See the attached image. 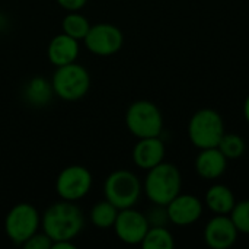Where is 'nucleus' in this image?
<instances>
[{"label": "nucleus", "mask_w": 249, "mask_h": 249, "mask_svg": "<svg viewBox=\"0 0 249 249\" xmlns=\"http://www.w3.org/2000/svg\"><path fill=\"white\" fill-rule=\"evenodd\" d=\"M85 228V216L74 201L61 200L53 203L41 214V231L53 242L73 241Z\"/></svg>", "instance_id": "obj_1"}, {"label": "nucleus", "mask_w": 249, "mask_h": 249, "mask_svg": "<svg viewBox=\"0 0 249 249\" xmlns=\"http://www.w3.org/2000/svg\"><path fill=\"white\" fill-rule=\"evenodd\" d=\"M146 172L143 193L152 204L168 206L182 191V175L177 165L163 160Z\"/></svg>", "instance_id": "obj_2"}, {"label": "nucleus", "mask_w": 249, "mask_h": 249, "mask_svg": "<svg viewBox=\"0 0 249 249\" xmlns=\"http://www.w3.org/2000/svg\"><path fill=\"white\" fill-rule=\"evenodd\" d=\"M187 133L190 142L197 149L217 147L226 133L223 117L213 108H201L190 118Z\"/></svg>", "instance_id": "obj_3"}, {"label": "nucleus", "mask_w": 249, "mask_h": 249, "mask_svg": "<svg viewBox=\"0 0 249 249\" xmlns=\"http://www.w3.org/2000/svg\"><path fill=\"white\" fill-rule=\"evenodd\" d=\"M54 95L66 102H76L86 96L90 89V74L79 63L55 67L51 79Z\"/></svg>", "instance_id": "obj_4"}, {"label": "nucleus", "mask_w": 249, "mask_h": 249, "mask_svg": "<svg viewBox=\"0 0 249 249\" xmlns=\"http://www.w3.org/2000/svg\"><path fill=\"white\" fill-rule=\"evenodd\" d=\"M143 193V184L139 177L128 169L111 172L104 182V196L118 210L134 207Z\"/></svg>", "instance_id": "obj_5"}, {"label": "nucleus", "mask_w": 249, "mask_h": 249, "mask_svg": "<svg viewBox=\"0 0 249 249\" xmlns=\"http://www.w3.org/2000/svg\"><path fill=\"white\" fill-rule=\"evenodd\" d=\"M125 125L137 139L158 137L163 131V115L152 101L139 99L127 108Z\"/></svg>", "instance_id": "obj_6"}, {"label": "nucleus", "mask_w": 249, "mask_h": 249, "mask_svg": "<svg viewBox=\"0 0 249 249\" xmlns=\"http://www.w3.org/2000/svg\"><path fill=\"white\" fill-rule=\"evenodd\" d=\"M38 231H41V213L34 204L18 203L7 212L4 233L13 245L22 247Z\"/></svg>", "instance_id": "obj_7"}, {"label": "nucleus", "mask_w": 249, "mask_h": 249, "mask_svg": "<svg viewBox=\"0 0 249 249\" xmlns=\"http://www.w3.org/2000/svg\"><path fill=\"white\" fill-rule=\"evenodd\" d=\"M93 184L92 172L82 165H70L61 169L55 179V193L61 200L79 201L85 198Z\"/></svg>", "instance_id": "obj_8"}, {"label": "nucleus", "mask_w": 249, "mask_h": 249, "mask_svg": "<svg viewBox=\"0 0 249 249\" xmlns=\"http://www.w3.org/2000/svg\"><path fill=\"white\" fill-rule=\"evenodd\" d=\"M86 50L99 57H109L117 54L124 44L123 31L114 23H95L90 25L86 36L83 38Z\"/></svg>", "instance_id": "obj_9"}, {"label": "nucleus", "mask_w": 249, "mask_h": 249, "mask_svg": "<svg viewBox=\"0 0 249 249\" xmlns=\"http://www.w3.org/2000/svg\"><path fill=\"white\" fill-rule=\"evenodd\" d=\"M149 228L150 225L146 214L136 210L134 207H128L118 212L112 229L121 242L127 245H140Z\"/></svg>", "instance_id": "obj_10"}, {"label": "nucleus", "mask_w": 249, "mask_h": 249, "mask_svg": "<svg viewBox=\"0 0 249 249\" xmlns=\"http://www.w3.org/2000/svg\"><path fill=\"white\" fill-rule=\"evenodd\" d=\"M239 236L233 220L229 214H214L204 226L203 238L209 248L229 249L232 248Z\"/></svg>", "instance_id": "obj_11"}, {"label": "nucleus", "mask_w": 249, "mask_h": 249, "mask_svg": "<svg viewBox=\"0 0 249 249\" xmlns=\"http://www.w3.org/2000/svg\"><path fill=\"white\" fill-rule=\"evenodd\" d=\"M166 209H168L169 222L175 226L185 228V226H191L197 223L201 219L204 204L198 197L193 194L179 193L166 206Z\"/></svg>", "instance_id": "obj_12"}, {"label": "nucleus", "mask_w": 249, "mask_h": 249, "mask_svg": "<svg viewBox=\"0 0 249 249\" xmlns=\"http://www.w3.org/2000/svg\"><path fill=\"white\" fill-rule=\"evenodd\" d=\"M165 155H166V147L160 136L137 139V143L134 144L131 152L134 165L143 171H149L153 166L163 162Z\"/></svg>", "instance_id": "obj_13"}, {"label": "nucleus", "mask_w": 249, "mask_h": 249, "mask_svg": "<svg viewBox=\"0 0 249 249\" xmlns=\"http://www.w3.org/2000/svg\"><path fill=\"white\" fill-rule=\"evenodd\" d=\"M79 41L64 32L53 36L47 47V57L50 63L55 67L74 63L79 57Z\"/></svg>", "instance_id": "obj_14"}, {"label": "nucleus", "mask_w": 249, "mask_h": 249, "mask_svg": "<svg viewBox=\"0 0 249 249\" xmlns=\"http://www.w3.org/2000/svg\"><path fill=\"white\" fill-rule=\"evenodd\" d=\"M228 159L219 150V147L200 149V153L196 158L194 166L200 178L207 181L219 179L228 169Z\"/></svg>", "instance_id": "obj_15"}, {"label": "nucleus", "mask_w": 249, "mask_h": 249, "mask_svg": "<svg viewBox=\"0 0 249 249\" xmlns=\"http://www.w3.org/2000/svg\"><path fill=\"white\" fill-rule=\"evenodd\" d=\"M204 204L214 214H231L236 204V198L228 185L214 184L207 190Z\"/></svg>", "instance_id": "obj_16"}, {"label": "nucleus", "mask_w": 249, "mask_h": 249, "mask_svg": "<svg viewBox=\"0 0 249 249\" xmlns=\"http://www.w3.org/2000/svg\"><path fill=\"white\" fill-rule=\"evenodd\" d=\"M53 96H54V90H53L51 80H47L42 76H35L29 79L23 88L25 101L35 108L45 107L47 104H50Z\"/></svg>", "instance_id": "obj_17"}, {"label": "nucleus", "mask_w": 249, "mask_h": 249, "mask_svg": "<svg viewBox=\"0 0 249 249\" xmlns=\"http://www.w3.org/2000/svg\"><path fill=\"white\" fill-rule=\"evenodd\" d=\"M118 212L120 210L105 198V200H101V201L93 204V207L89 212V219L95 228L107 231V229L114 228Z\"/></svg>", "instance_id": "obj_18"}, {"label": "nucleus", "mask_w": 249, "mask_h": 249, "mask_svg": "<svg viewBox=\"0 0 249 249\" xmlns=\"http://www.w3.org/2000/svg\"><path fill=\"white\" fill-rule=\"evenodd\" d=\"M140 247L143 249H174L175 238L166 226H150Z\"/></svg>", "instance_id": "obj_19"}, {"label": "nucleus", "mask_w": 249, "mask_h": 249, "mask_svg": "<svg viewBox=\"0 0 249 249\" xmlns=\"http://www.w3.org/2000/svg\"><path fill=\"white\" fill-rule=\"evenodd\" d=\"M89 28H90V22L79 10L77 12H69L63 18V22H61L63 32L73 36L77 41H83Z\"/></svg>", "instance_id": "obj_20"}, {"label": "nucleus", "mask_w": 249, "mask_h": 249, "mask_svg": "<svg viewBox=\"0 0 249 249\" xmlns=\"http://www.w3.org/2000/svg\"><path fill=\"white\" fill-rule=\"evenodd\" d=\"M217 147L225 155V158L228 160H236V159H241L245 155L247 143L239 134L226 131L223 134V137L220 139Z\"/></svg>", "instance_id": "obj_21"}, {"label": "nucleus", "mask_w": 249, "mask_h": 249, "mask_svg": "<svg viewBox=\"0 0 249 249\" xmlns=\"http://www.w3.org/2000/svg\"><path fill=\"white\" fill-rule=\"evenodd\" d=\"M229 216L233 220L239 233L249 235V198L242 200V201H236V204Z\"/></svg>", "instance_id": "obj_22"}, {"label": "nucleus", "mask_w": 249, "mask_h": 249, "mask_svg": "<svg viewBox=\"0 0 249 249\" xmlns=\"http://www.w3.org/2000/svg\"><path fill=\"white\" fill-rule=\"evenodd\" d=\"M147 217V222L150 226H168L169 216H168V209L166 206L162 204H152V207L144 213Z\"/></svg>", "instance_id": "obj_23"}, {"label": "nucleus", "mask_w": 249, "mask_h": 249, "mask_svg": "<svg viewBox=\"0 0 249 249\" xmlns=\"http://www.w3.org/2000/svg\"><path fill=\"white\" fill-rule=\"evenodd\" d=\"M25 249H51L53 247V241L51 238L45 233V232H36L35 235H32L23 245Z\"/></svg>", "instance_id": "obj_24"}, {"label": "nucleus", "mask_w": 249, "mask_h": 249, "mask_svg": "<svg viewBox=\"0 0 249 249\" xmlns=\"http://www.w3.org/2000/svg\"><path fill=\"white\" fill-rule=\"evenodd\" d=\"M60 7H63L67 12H77L83 9L88 3V0H55Z\"/></svg>", "instance_id": "obj_25"}, {"label": "nucleus", "mask_w": 249, "mask_h": 249, "mask_svg": "<svg viewBox=\"0 0 249 249\" xmlns=\"http://www.w3.org/2000/svg\"><path fill=\"white\" fill-rule=\"evenodd\" d=\"M51 249H76V245L73 244V241H57L53 242Z\"/></svg>", "instance_id": "obj_26"}, {"label": "nucleus", "mask_w": 249, "mask_h": 249, "mask_svg": "<svg viewBox=\"0 0 249 249\" xmlns=\"http://www.w3.org/2000/svg\"><path fill=\"white\" fill-rule=\"evenodd\" d=\"M244 118H245V121L248 123L249 125V95L244 101Z\"/></svg>", "instance_id": "obj_27"}]
</instances>
